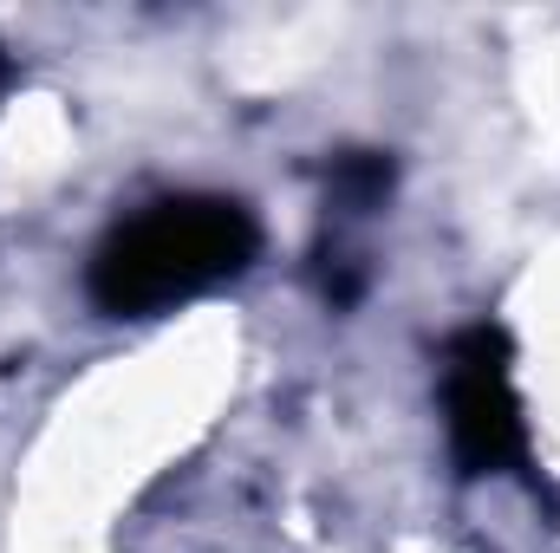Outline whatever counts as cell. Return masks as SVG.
I'll return each mask as SVG.
<instances>
[{
    "label": "cell",
    "instance_id": "cell-1",
    "mask_svg": "<svg viewBox=\"0 0 560 553\" xmlns=\"http://www.w3.org/2000/svg\"><path fill=\"white\" fill-rule=\"evenodd\" d=\"M261 255V222L235 196H156L138 215L112 222L85 261V293L105 319H156L229 280Z\"/></svg>",
    "mask_w": 560,
    "mask_h": 553
},
{
    "label": "cell",
    "instance_id": "cell-2",
    "mask_svg": "<svg viewBox=\"0 0 560 553\" xmlns=\"http://www.w3.org/2000/svg\"><path fill=\"white\" fill-rule=\"evenodd\" d=\"M436 391H443V436H450L456 475H469V482L528 475L535 436H528V411L515 391V345L495 319L450 332Z\"/></svg>",
    "mask_w": 560,
    "mask_h": 553
},
{
    "label": "cell",
    "instance_id": "cell-3",
    "mask_svg": "<svg viewBox=\"0 0 560 553\" xmlns=\"http://www.w3.org/2000/svg\"><path fill=\"white\" fill-rule=\"evenodd\" d=\"M385 196H392V156H378V150L332 156V169H326V209L339 222H365L372 209H385Z\"/></svg>",
    "mask_w": 560,
    "mask_h": 553
}]
</instances>
